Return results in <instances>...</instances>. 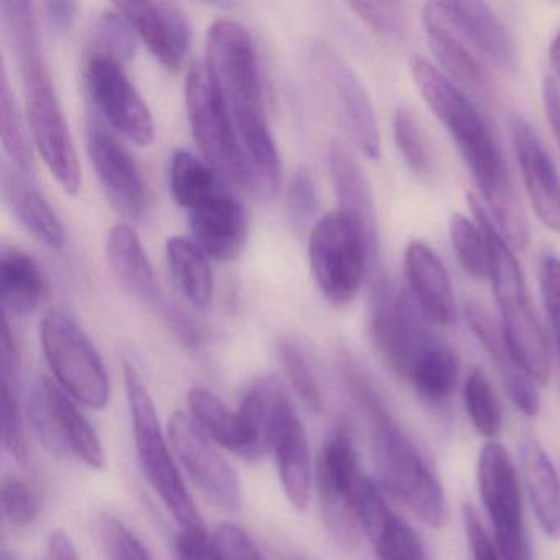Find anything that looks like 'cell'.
I'll return each instance as SVG.
<instances>
[{
  "instance_id": "1",
  "label": "cell",
  "mask_w": 560,
  "mask_h": 560,
  "mask_svg": "<svg viewBox=\"0 0 560 560\" xmlns=\"http://www.w3.org/2000/svg\"><path fill=\"white\" fill-rule=\"evenodd\" d=\"M409 73L422 100L467 163L498 231L514 250H523L529 241L526 218L487 120L464 90L431 61L415 55L409 60Z\"/></svg>"
},
{
  "instance_id": "2",
  "label": "cell",
  "mask_w": 560,
  "mask_h": 560,
  "mask_svg": "<svg viewBox=\"0 0 560 560\" xmlns=\"http://www.w3.org/2000/svg\"><path fill=\"white\" fill-rule=\"evenodd\" d=\"M208 67L218 80L254 175L255 189L273 196L281 182V160L268 124L260 61L250 32L232 19H218L206 37Z\"/></svg>"
},
{
  "instance_id": "3",
  "label": "cell",
  "mask_w": 560,
  "mask_h": 560,
  "mask_svg": "<svg viewBox=\"0 0 560 560\" xmlns=\"http://www.w3.org/2000/svg\"><path fill=\"white\" fill-rule=\"evenodd\" d=\"M340 372L350 395L365 412L372 431L373 457L383 487L428 526H444L447 500L424 455L402 431L366 370L350 355L339 357Z\"/></svg>"
},
{
  "instance_id": "4",
  "label": "cell",
  "mask_w": 560,
  "mask_h": 560,
  "mask_svg": "<svg viewBox=\"0 0 560 560\" xmlns=\"http://www.w3.org/2000/svg\"><path fill=\"white\" fill-rule=\"evenodd\" d=\"M471 214L480 224L490 250V280L494 300L500 311V324L511 352L527 375L546 385L552 370L549 342L534 311L526 280L517 264L514 248L504 241L493 218L477 196L468 198Z\"/></svg>"
},
{
  "instance_id": "5",
  "label": "cell",
  "mask_w": 560,
  "mask_h": 560,
  "mask_svg": "<svg viewBox=\"0 0 560 560\" xmlns=\"http://www.w3.org/2000/svg\"><path fill=\"white\" fill-rule=\"evenodd\" d=\"M14 60L24 81L32 140L61 188L78 195L83 183L80 160L38 42L14 51Z\"/></svg>"
},
{
  "instance_id": "6",
  "label": "cell",
  "mask_w": 560,
  "mask_h": 560,
  "mask_svg": "<svg viewBox=\"0 0 560 560\" xmlns=\"http://www.w3.org/2000/svg\"><path fill=\"white\" fill-rule=\"evenodd\" d=\"M124 382L132 418L137 458L147 481L159 494L170 514H173L179 527L201 526L205 523L179 474V468L176 467L175 458L170 451V439H166L160 424L155 401L142 376L130 362L124 363Z\"/></svg>"
},
{
  "instance_id": "7",
  "label": "cell",
  "mask_w": 560,
  "mask_h": 560,
  "mask_svg": "<svg viewBox=\"0 0 560 560\" xmlns=\"http://www.w3.org/2000/svg\"><path fill=\"white\" fill-rule=\"evenodd\" d=\"M186 109L206 162L235 186L254 185L250 165L238 142L224 94L208 63H195L186 80Z\"/></svg>"
},
{
  "instance_id": "8",
  "label": "cell",
  "mask_w": 560,
  "mask_h": 560,
  "mask_svg": "<svg viewBox=\"0 0 560 560\" xmlns=\"http://www.w3.org/2000/svg\"><path fill=\"white\" fill-rule=\"evenodd\" d=\"M42 350L58 385L80 405L104 409L110 378L100 350L71 314L51 310L42 319Z\"/></svg>"
},
{
  "instance_id": "9",
  "label": "cell",
  "mask_w": 560,
  "mask_h": 560,
  "mask_svg": "<svg viewBox=\"0 0 560 560\" xmlns=\"http://www.w3.org/2000/svg\"><path fill=\"white\" fill-rule=\"evenodd\" d=\"M363 478L350 425L339 422L320 448L316 481L327 534L347 552L357 549L362 533L357 500Z\"/></svg>"
},
{
  "instance_id": "10",
  "label": "cell",
  "mask_w": 560,
  "mask_h": 560,
  "mask_svg": "<svg viewBox=\"0 0 560 560\" xmlns=\"http://www.w3.org/2000/svg\"><path fill=\"white\" fill-rule=\"evenodd\" d=\"M310 261L317 287L334 306H346L359 293L366 270L375 267L359 225L340 211L323 215L310 237Z\"/></svg>"
},
{
  "instance_id": "11",
  "label": "cell",
  "mask_w": 560,
  "mask_h": 560,
  "mask_svg": "<svg viewBox=\"0 0 560 560\" xmlns=\"http://www.w3.org/2000/svg\"><path fill=\"white\" fill-rule=\"evenodd\" d=\"M419 311L408 293L396 288L385 275L373 278L369 300L370 340L382 362L405 382H409L419 355L435 339Z\"/></svg>"
},
{
  "instance_id": "12",
  "label": "cell",
  "mask_w": 560,
  "mask_h": 560,
  "mask_svg": "<svg viewBox=\"0 0 560 560\" xmlns=\"http://www.w3.org/2000/svg\"><path fill=\"white\" fill-rule=\"evenodd\" d=\"M27 418L38 441L55 457H74L96 470L106 465L96 429L80 411L77 401L47 376H40L32 385Z\"/></svg>"
},
{
  "instance_id": "13",
  "label": "cell",
  "mask_w": 560,
  "mask_h": 560,
  "mask_svg": "<svg viewBox=\"0 0 560 560\" xmlns=\"http://www.w3.org/2000/svg\"><path fill=\"white\" fill-rule=\"evenodd\" d=\"M478 490L494 529V547L501 560H530L524 530L520 480L510 452L488 441L478 455Z\"/></svg>"
},
{
  "instance_id": "14",
  "label": "cell",
  "mask_w": 560,
  "mask_h": 560,
  "mask_svg": "<svg viewBox=\"0 0 560 560\" xmlns=\"http://www.w3.org/2000/svg\"><path fill=\"white\" fill-rule=\"evenodd\" d=\"M107 260L119 283L136 300L145 304L153 313L160 314L183 343L198 347L205 342L202 327L166 300L136 229L129 224H117L110 229L107 237Z\"/></svg>"
},
{
  "instance_id": "15",
  "label": "cell",
  "mask_w": 560,
  "mask_h": 560,
  "mask_svg": "<svg viewBox=\"0 0 560 560\" xmlns=\"http://www.w3.org/2000/svg\"><path fill=\"white\" fill-rule=\"evenodd\" d=\"M168 439L179 464L205 497L221 510L237 511L242 504L237 474L219 452V445L196 424L188 412H173L168 421Z\"/></svg>"
},
{
  "instance_id": "16",
  "label": "cell",
  "mask_w": 560,
  "mask_h": 560,
  "mask_svg": "<svg viewBox=\"0 0 560 560\" xmlns=\"http://www.w3.org/2000/svg\"><path fill=\"white\" fill-rule=\"evenodd\" d=\"M86 88L94 109L120 136L139 145H149L155 136L152 113L122 65L91 55L86 67Z\"/></svg>"
},
{
  "instance_id": "17",
  "label": "cell",
  "mask_w": 560,
  "mask_h": 560,
  "mask_svg": "<svg viewBox=\"0 0 560 560\" xmlns=\"http://www.w3.org/2000/svg\"><path fill=\"white\" fill-rule=\"evenodd\" d=\"M88 152L110 205L126 218L145 212L147 189L132 153L97 117L88 126Z\"/></svg>"
},
{
  "instance_id": "18",
  "label": "cell",
  "mask_w": 560,
  "mask_h": 560,
  "mask_svg": "<svg viewBox=\"0 0 560 560\" xmlns=\"http://www.w3.org/2000/svg\"><path fill=\"white\" fill-rule=\"evenodd\" d=\"M114 5L129 19L137 35L163 67L182 70L191 50L192 31L188 15L176 2L129 0Z\"/></svg>"
},
{
  "instance_id": "19",
  "label": "cell",
  "mask_w": 560,
  "mask_h": 560,
  "mask_svg": "<svg viewBox=\"0 0 560 560\" xmlns=\"http://www.w3.org/2000/svg\"><path fill=\"white\" fill-rule=\"evenodd\" d=\"M511 142L524 189L544 228L560 234V175L534 127L524 117L511 120Z\"/></svg>"
},
{
  "instance_id": "20",
  "label": "cell",
  "mask_w": 560,
  "mask_h": 560,
  "mask_svg": "<svg viewBox=\"0 0 560 560\" xmlns=\"http://www.w3.org/2000/svg\"><path fill=\"white\" fill-rule=\"evenodd\" d=\"M196 244L208 257L231 261L241 255L247 241L244 206L225 186L188 209Z\"/></svg>"
},
{
  "instance_id": "21",
  "label": "cell",
  "mask_w": 560,
  "mask_h": 560,
  "mask_svg": "<svg viewBox=\"0 0 560 560\" xmlns=\"http://www.w3.org/2000/svg\"><path fill=\"white\" fill-rule=\"evenodd\" d=\"M435 4L445 22L481 57L508 73L516 70V42L490 5L468 0H444Z\"/></svg>"
},
{
  "instance_id": "22",
  "label": "cell",
  "mask_w": 560,
  "mask_h": 560,
  "mask_svg": "<svg viewBox=\"0 0 560 560\" xmlns=\"http://www.w3.org/2000/svg\"><path fill=\"white\" fill-rule=\"evenodd\" d=\"M465 319L471 332L497 366L504 388L513 405L527 418H536L540 411V396L537 383L527 375L508 346L501 324L490 311L477 301L465 304Z\"/></svg>"
},
{
  "instance_id": "23",
  "label": "cell",
  "mask_w": 560,
  "mask_h": 560,
  "mask_svg": "<svg viewBox=\"0 0 560 560\" xmlns=\"http://www.w3.org/2000/svg\"><path fill=\"white\" fill-rule=\"evenodd\" d=\"M320 67L332 88L337 106L357 149L376 160L382 153L378 120L369 91L363 86L355 71L332 54L320 57Z\"/></svg>"
},
{
  "instance_id": "24",
  "label": "cell",
  "mask_w": 560,
  "mask_h": 560,
  "mask_svg": "<svg viewBox=\"0 0 560 560\" xmlns=\"http://www.w3.org/2000/svg\"><path fill=\"white\" fill-rule=\"evenodd\" d=\"M327 160H329L330 178L336 189L337 201H339V211L359 225L369 242L370 252L376 264L380 237L372 185L352 150L340 140H334L330 143Z\"/></svg>"
},
{
  "instance_id": "25",
  "label": "cell",
  "mask_w": 560,
  "mask_h": 560,
  "mask_svg": "<svg viewBox=\"0 0 560 560\" xmlns=\"http://www.w3.org/2000/svg\"><path fill=\"white\" fill-rule=\"evenodd\" d=\"M271 451L277 457L281 488L291 506L306 511L313 493V460L306 428L290 406L275 424Z\"/></svg>"
},
{
  "instance_id": "26",
  "label": "cell",
  "mask_w": 560,
  "mask_h": 560,
  "mask_svg": "<svg viewBox=\"0 0 560 560\" xmlns=\"http://www.w3.org/2000/svg\"><path fill=\"white\" fill-rule=\"evenodd\" d=\"M405 275L421 313L438 326H451L457 317L454 288L444 261L425 242H409Z\"/></svg>"
},
{
  "instance_id": "27",
  "label": "cell",
  "mask_w": 560,
  "mask_h": 560,
  "mask_svg": "<svg viewBox=\"0 0 560 560\" xmlns=\"http://www.w3.org/2000/svg\"><path fill=\"white\" fill-rule=\"evenodd\" d=\"M422 31L429 48L442 73L457 84L460 90H470L487 96L490 91V77L478 57L471 54L470 45L442 18L435 2L422 8Z\"/></svg>"
},
{
  "instance_id": "28",
  "label": "cell",
  "mask_w": 560,
  "mask_h": 560,
  "mask_svg": "<svg viewBox=\"0 0 560 560\" xmlns=\"http://www.w3.org/2000/svg\"><path fill=\"white\" fill-rule=\"evenodd\" d=\"M2 195L15 218L38 241L51 248H63L65 231L54 208L35 185L32 173L2 160Z\"/></svg>"
},
{
  "instance_id": "29",
  "label": "cell",
  "mask_w": 560,
  "mask_h": 560,
  "mask_svg": "<svg viewBox=\"0 0 560 560\" xmlns=\"http://www.w3.org/2000/svg\"><path fill=\"white\" fill-rule=\"evenodd\" d=\"M521 471L540 529L560 540V477L547 452L536 441L521 445Z\"/></svg>"
},
{
  "instance_id": "30",
  "label": "cell",
  "mask_w": 560,
  "mask_h": 560,
  "mask_svg": "<svg viewBox=\"0 0 560 560\" xmlns=\"http://www.w3.org/2000/svg\"><path fill=\"white\" fill-rule=\"evenodd\" d=\"M44 291V278L37 261L19 250L4 248L0 254V298L4 310L15 316H31Z\"/></svg>"
},
{
  "instance_id": "31",
  "label": "cell",
  "mask_w": 560,
  "mask_h": 560,
  "mask_svg": "<svg viewBox=\"0 0 560 560\" xmlns=\"http://www.w3.org/2000/svg\"><path fill=\"white\" fill-rule=\"evenodd\" d=\"M166 261L183 296L196 310L209 307L214 296V277L206 252L189 238L172 237L166 242Z\"/></svg>"
},
{
  "instance_id": "32",
  "label": "cell",
  "mask_w": 560,
  "mask_h": 560,
  "mask_svg": "<svg viewBox=\"0 0 560 560\" xmlns=\"http://www.w3.org/2000/svg\"><path fill=\"white\" fill-rule=\"evenodd\" d=\"M460 360L452 347L432 340L415 363L409 383L424 401L441 405L454 392Z\"/></svg>"
},
{
  "instance_id": "33",
  "label": "cell",
  "mask_w": 560,
  "mask_h": 560,
  "mask_svg": "<svg viewBox=\"0 0 560 560\" xmlns=\"http://www.w3.org/2000/svg\"><path fill=\"white\" fill-rule=\"evenodd\" d=\"M189 416L196 424L219 445L234 452L238 457L244 454V435L241 418L232 411L221 398L205 386H195L188 393Z\"/></svg>"
},
{
  "instance_id": "34",
  "label": "cell",
  "mask_w": 560,
  "mask_h": 560,
  "mask_svg": "<svg viewBox=\"0 0 560 560\" xmlns=\"http://www.w3.org/2000/svg\"><path fill=\"white\" fill-rule=\"evenodd\" d=\"M168 178L173 198L186 209L224 186L222 176L208 162L185 149L173 153Z\"/></svg>"
},
{
  "instance_id": "35",
  "label": "cell",
  "mask_w": 560,
  "mask_h": 560,
  "mask_svg": "<svg viewBox=\"0 0 560 560\" xmlns=\"http://www.w3.org/2000/svg\"><path fill=\"white\" fill-rule=\"evenodd\" d=\"M393 139L402 162L411 170L412 175L422 182H432L438 175L434 152L421 122L408 107H396L393 114Z\"/></svg>"
},
{
  "instance_id": "36",
  "label": "cell",
  "mask_w": 560,
  "mask_h": 560,
  "mask_svg": "<svg viewBox=\"0 0 560 560\" xmlns=\"http://www.w3.org/2000/svg\"><path fill=\"white\" fill-rule=\"evenodd\" d=\"M0 139H2V145L8 153V160H11L19 168L32 173L34 152H32L21 107L15 100L5 70H2V77H0Z\"/></svg>"
},
{
  "instance_id": "37",
  "label": "cell",
  "mask_w": 560,
  "mask_h": 560,
  "mask_svg": "<svg viewBox=\"0 0 560 560\" xmlns=\"http://www.w3.org/2000/svg\"><path fill=\"white\" fill-rule=\"evenodd\" d=\"M464 402L475 431L488 441H494L503 429V408L490 380L480 369L468 373Z\"/></svg>"
},
{
  "instance_id": "38",
  "label": "cell",
  "mask_w": 560,
  "mask_h": 560,
  "mask_svg": "<svg viewBox=\"0 0 560 560\" xmlns=\"http://www.w3.org/2000/svg\"><path fill=\"white\" fill-rule=\"evenodd\" d=\"M366 537L380 560H431L421 537L393 511L370 529Z\"/></svg>"
},
{
  "instance_id": "39",
  "label": "cell",
  "mask_w": 560,
  "mask_h": 560,
  "mask_svg": "<svg viewBox=\"0 0 560 560\" xmlns=\"http://www.w3.org/2000/svg\"><path fill=\"white\" fill-rule=\"evenodd\" d=\"M448 237L458 264L465 273L475 280H488L490 275V250L487 237L477 221L454 214L448 224Z\"/></svg>"
},
{
  "instance_id": "40",
  "label": "cell",
  "mask_w": 560,
  "mask_h": 560,
  "mask_svg": "<svg viewBox=\"0 0 560 560\" xmlns=\"http://www.w3.org/2000/svg\"><path fill=\"white\" fill-rule=\"evenodd\" d=\"M137 37L139 35L129 19L113 5L97 19L94 28V55H103L119 65L127 63L136 55Z\"/></svg>"
},
{
  "instance_id": "41",
  "label": "cell",
  "mask_w": 560,
  "mask_h": 560,
  "mask_svg": "<svg viewBox=\"0 0 560 560\" xmlns=\"http://www.w3.org/2000/svg\"><path fill=\"white\" fill-rule=\"evenodd\" d=\"M278 352H280L284 372H287L298 398L304 402L310 411L323 412V392H320L319 382H317L316 373H314L306 353L301 350L298 343L291 342V340L281 342Z\"/></svg>"
},
{
  "instance_id": "42",
  "label": "cell",
  "mask_w": 560,
  "mask_h": 560,
  "mask_svg": "<svg viewBox=\"0 0 560 560\" xmlns=\"http://www.w3.org/2000/svg\"><path fill=\"white\" fill-rule=\"evenodd\" d=\"M319 209V195L316 183L307 170L300 168L291 176L287 191V211L291 224L298 231H304L313 222Z\"/></svg>"
},
{
  "instance_id": "43",
  "label": "cell",
  "mask_w": 560,
  "mask_h": 560,
  "mask_svg": "<svg viewBox=\"0 0 560 560\" xmlns=\"http://www.w3.org/2000/svg\"><path fill=\"white\" fill-rule=\"evenodd\" d=\"M2 444L19 465L28 464L27 435L22 416L21 393L2 388Z\"/></svg>"
},
{
  "instance_id": "44",
  "label": "cell",
  "mask_w": 560,
  "mask_h": 560,
  "mask_svg": "<svg viewBox=\"0 0 560 560\" xmlns=\"http://www.w3.org/2000/svg\"><path fill=\"white\" fill-rule=\"evenodd\" d=\"M539 288L544 310L557 352L560 353V257L553 252H542L539 258Z\"/></svg>"
},
{
  "instance_id": "45",
  "label": "cell",
  "mask_w": 560,
  "mask_h": 560,
  "mask_svg": "<svg viewBox=\"0 0 560 560\" xmlns=\"http://www.w3.org/2000/svg\"><path fill=\"white\" fill-rule=\"evenodd\" d=\"M0 497H2V513L12 526L27 527L37 520V497L21 478H4Z\"/></svg>"
},
{
  "instance_id": "46",
  "label": "cell",
  "mask_w": 560,
  "mask_h": 560,
  "mask_svg": "<svg viewBox=\"0 0 560 560\" xmlns=\"http://www.w3.org/2000/svg\"><path fill=\"white\" fill-rule=\"evenodd\" d=\"M101 537L110 560H153L142 540L113 516L101 520Z\"/></svg>"
},
{
  "instance_id": "47",
  "label": "cell",
  "mask_w": 560,
  "mask_h": 560,
  "mask_svg": "<svg viewBox=\"0 0 560 560\" xmlns=\"http://www.w3.org/2000/svg\"><path fill=\"white\" fill-rule=\"evenodd\" d=\"M350 9L375 34L396 38L405 31V12L398 2H350Z\"/></svg>"
},
{
  "instance_id": "48",
  "label": "cell",
  "mask_w": 560,
  "mask_h": 560,
  "mask_svg": "<svg viewBox=\"0 0 560 560\" xmlns=\"http://www.w3.org/2000/svg\"><path fill=\"white\" fill-rule=\"evenodd\" d=\"M212 536L222 560H267L254 539L237 524H218Z\"/></svg>"
},
{
  "instance_id": "49",
  "label": "cell",
  "mask_w": 560,
  "mask_h": 560,
  "mask_svg": "<svg viewBox=\"0 0 560 560\" xmlns=\"http://www.w3.org/2000/svg\"><path fill=\"white\" fill-rule=\"evenodd\" d=\"M178 560H222L214 536L201 526L179 527L176 536Z\"/></svg>"
},
{
  "instance_id": "50",
  "label": "cell",
  "mask_w": 560,
  "mask_h": 560,
  "mask_svg": "<svg viewBox=\"0 0 560 560\" xmlns=\"http://www.w3.org/2000/svg\"><path fill=\"white\" fill-rule=\"evenodd\" d=\"M462 521H464L465 533L470 544L471 560H501L497 547L491 542L490 536L485 530L477 511L471 504L462 506Z\"/></svg>"
},
{
  "instance_id": "51",
  "label": "cell",
  "mask_w": 560,
  "mask_h": 560,
  "mask_svg": "<svg viewBox=\"0 0 560 560\" xmlns=\"http://www.w3.org/2000/svg\"><path fill=\"white\" fill-rule=\"evenodd\" d=\"M542 103L547 122L560 149V88L552 77L542 80Z\"/></svg>"
},
{
  "instance_id": "52",
  "label": "cell",
  "mask_w": 560,
  "mask_h": 560,
  "mask_svg": "<svg viewBox=\"0 0 560 560\" xmlns=\"http://www.w3.org/2000/svg\"><path fill=\"white\" fill-rule=\"evenodd\" d=\"M77 2L71 0H50L45 4V14H47V22L51 31L57 34H65L70 31L73 25L74 18H77Z\"/></svg>"
},
{
  "instance_id": "53",
  "label": "cell",
  "mask_w": 560,
  "mask_h": 560,
  "mask_svg": "<svg viewBox=\"0 0 560 560\" xmlns=\"http://www.w3.org/2000/svg\"><path fill=\"white\" fill-rule=\"evenodd\" d=\"M50 560H81L70 534L63 529L51 530L48 537Z\"/></svg>"
},
{
  "instance_id": "54",
  "label": "cell",
  "mask_w": 560,
  "mask_h": 560,
  "mask_svg": "<svg viewBox=\"0 0 560 560\" xmlns=\"http://www.w3.org/2000/svg\"><path fill=\"white\" fill-rule=\"evenodd\" d=\"M549 61L552 65L553 74L560 83V32L553 38L549 48Z\"/></svg>"
},
{
  "instance_id": "55",
  "label": "cell",
  "mask_w": 560,
  "mask_h": 560,
  "mask_svg": "<svg viewBox=\"0 0 560 560\" xmlns=\"http://www.w3.org/2000/svg\"><path fill=\"white\" fill-rule=\"evenodd\" d=\"M2 560H18L15 557L9 556L8 552L2 553Z\"/></svg>"
}]
</instances>
